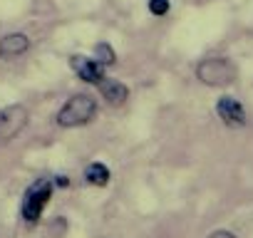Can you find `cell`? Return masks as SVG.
Instances as JSON below:
<instances>
[{
	"label": "cell",
	"mask_w": 253,
	"mask_h": 238,
	"mask_svg": "<svg viewBox=\"0 0 253 238\" xmlns=\"http://www.w3.org/2000/svg\"><path fill=\"white\" fill-rule=\"evenodd\" d=\"M216 114L223 119V124L228 127H243L246 124V109L236 97H221L216 102Z\"/></svg>",
	"instance_id": "cell-6"
},
{
	"label": "cell",
	"mask_w": 253,
	"mask_h": 238,
	"mask_svg": "<svg viewBox=\"0 0 253 238\" xmlns=\"http://www.w3.org/2000/svg\"><path fill=\"white\" fill-rule=\"evenodd\" d=\"M84 179H87V184H92V186H107V184H109V169H107L102 161H92V164L84 169Z\"/></svg>",
	"instance_id": "cell-9"
},
{
	"label": "cell",
	"mask_w": 253,
	"mask_h": 238,
	"mask_svg": "<svg viewBox=\"0 0 253 238\" xmlns=\"http://www.w3.org/2000/svg\"><path fill=\"white\" fill-rule=\"evenodd\" d=\"M97 114V99L87 92H80V94H72L62 109L57 112V124L60 127H82L87 122H92Z\"/></svg>",
	"instance_id": "cell-1"
},
{
	"label": "cell",
	"mask_w": 253,
	"mask_h": 238,
	"mask_svg": "<svg viewBox=\"0 0 253 238\" xmlns=\"http://www.w3.org/2000/svg\"><path fill=\"white\" fill-rule=\"evenodd\" d=\"M25 124H28V109L25 107L13 104V107L0 109V142L13 139Z\"/></svg>",
	"instance_id": "cell-4"
},
{
	"label": "cell",
	"mask_w": 253,
	"mask_h": 238,
	"mask_svg": "<svg viewBox=\"0 0 253 238\" xmlns=\"http://www.w3.org/2000/svg\"><path fill=\"white\" fill-rule=\"evenodd\" d=\"M99 92H102V97H104L109 104H124L126 97H129V89H126V84H122L119 79H109V77L99 84Z\"/></svg>",
	"instance_id": "cell-7"
},
{
	"label": "cell",
	"mask_w": 253,
	"mask_h": 238,
	"mask_svg": "<svg viewBox=\"0 0 253 238\" xmlns=\"http://www.w3.org/2000/svg\"><path fill=\"white\" fill-rule=\"evenodd\" d=\"M94 60H97L99 65L109 67V65H114V62H117V55H114V50H112V45H109V42H99V45L94 47Z\"/></svg>",
	"instance_id": "cell-10"
},
{
	"label": "cell",
	"mask_w": 253,
	"mask_h": 238,
	"mask_svg": "<svg viewBox=\"0 0 253 238\" xmlns=\"http://www.w3.org/2000/svg\"><path fill=\"white\" fill-rule=\"evenodd\" d=\"M196 75L209 87H226L236 79V67L228 57H206L199 62Z\"/></svg>",
	"instance_id": "cell-3"
},
{
	"label": "cell",
	"mask_w": 253,
	"mask_h": 238,
	"mask_svg": "<svg viewBox=\"0 0 253 238\" xmlns=\"http://www.w3.org/2000/svg\"><path fill=\"white\" fill-rule=\"evenodd\" d=\"M209 238H236L231 231H213V233H209Z\"/></svg>",
	"instance_id": "cell-12"
},
{
	"label": "cell",
	"mask_w": 253,
	"mask_h": 238,
	"mask_svg": "<svg viewBox=\"0 0 253 238\" xmlns=\"http://www.w3.org/2000/svg\"><path fill=\"white\" fill-rule=\"evenodd\" d=\"M70 65H72V70L77 72V77L82 79V82H87V84H102L107 77H104V65H99L97 60H92V57H84V55H75V57H70Z\"/></svg>",
	"instance_id": "cell-5"
},
{
	"label": "cell",
	"mask_w": 253,
	"mask_h": 238,
	"mask_svg": "<svg viewBox=\"0 0 253 238\" xmlns=\"http://www.w3.org/2000/svg\"><path fill=\"white\" fill-rule=\"evenodd\" d=\"M52 189H55V181L47 179V176L35 179L28 186V191L23 196V218H25V223H38L40 221L45 206L52 198Z\"/></svg>",
	"instance_id": "cell-2"
},
{
	"label": "cell",
	"mask_w": 253,
	"mask_h": 238,
	"mask_svg": "<svg viewBox=\"0 0 253 238\" xmlns=\"http://www.w3.org/2000/svg\"><path fill=\"white\" fill-rule=\"evenodd\" d=\"M55 184H57V186H67L70 179H67V176H55Z\"/></svg>",
	"instance_id": "cell-13"
},
{
	"label": "cell",
	"mask_w": 253,
	"mask_h": 238,
	"mask_svg": "<svg viewBox=\"0 0 253 238\" xmlns=\"http://www.w3.org/2000/svg\"><path fill=\"white\" fill-rule=\"evenodd\" d=\"M149 13L152 15H167L169 13V0H149Z\"/></svg>",
	"instance_id": "cell-11"
},
{
	"label": "cell",
	"mask_w": 253,
	"mask_h": 238,
	"mask_svg": "<svg viewBox=\"0 0 253 238\" xmlns=\"http://www.w3.org/2000/svg\"><path fill=\"white\" fill-rule=\"evenodd\" d=\"M28 47H30V40H28L23 33H13V35H8V38L0 40V55H3V57H18V55H23Z\"/></svg>",
	"instance_id": "cell-8"
}]
</instances>
